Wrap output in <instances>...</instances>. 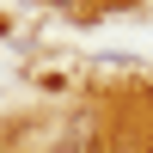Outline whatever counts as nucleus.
<instances>
[{
	"mask_svg": "<svg viewBox=\"0 0 153 153\" xmlns=\"http://www.w3.org/2000/svg\"><path fill=\"white\" fill-rule=\"evenodd\" d=\"M141 153H153V141H147V147H141Z\"/></svg>",
	"mask_w": 153,
	"mask_h": 153,
	"instance_id": "1",
	"label": "nucleus"
}]
</instances>
